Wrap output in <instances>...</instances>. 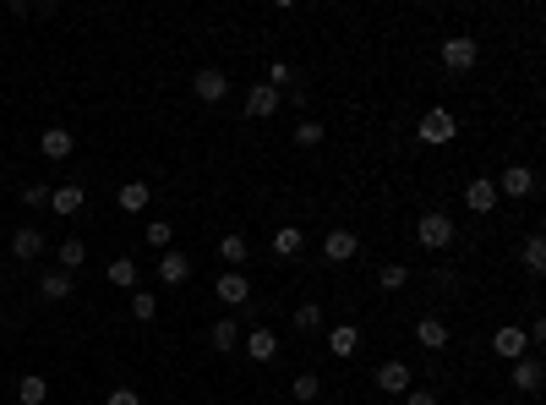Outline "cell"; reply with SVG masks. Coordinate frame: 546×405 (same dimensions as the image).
<instances>
[{
    "label": "cell",
    "instance_id": "cell-1",
    "mask_svg": "<svg viewBox=\"0 0 546 405\" xmlns=\"http://www.w3.org/2000/svg\"><path fill=\"white\" fill-rule=\"evenodd\" d=\"M415 241H421L427 253H442V246L454 241V220H448L442 208H427L421 220H415Z\"/></svg>",
    "mask_w": 546,
    "mask_h": 405
},
{
    "label": "cell",
    "instance_id": "cell-2",
    "mask_svg": "<svg viewBox=\"0 0 546 405\" xmlns=\"http://www.w3.org/2000/svg\"><path fill=\"white\" fill-rule=\"evenodd\" d=\"M415 137H421L427 148H448L459 137V121H454V110H427L421 115V127H415Z\"/></svg>",
    "mask_w": 546,
    "mask_h": 405
},
{
    "label": "cell",
    "instance_id": "cell-3",
    "mask_svg": "<svg viewBox=\"0 0 546 405\" xmlns=\"http://www.w3.org/2000/svg\"><path fill=\"white\" fill-rule=\"evenodd\" d=\"M437 55H442V66H448V72H470L475 60H481V44H475L470 34H454V39H442V50H437Z\"/></svg>",
    "mask_w": 546,
    "mask_h": 405
},
{
    "label": "cell",
    "instance_id": "cell-4",
    "mask_svg": "<svg viewBox=\"0 0 546 405\" xmlns=\"http://www.w3.org/2000/svg\"><path fill=\"white\" fill-rule=\"evenodd\" d=\"M191 93H197L203 105H224V99H230V77H224L219 66H203L197 77H191Z\"/></svg>",
    "mask_w": 546,
    "mask_h": 405
},
{
    "label": "cell",
    "instance_id": "cell-5",
    "mask_svg": "<svg viewBox=\"0 0 546 405\" xmlns=\"http://www.w3.org/2000/svg\"><path fill=\"white\" fill-rule=\"evenodd\" d=\"M492 186H497V198H530L535 192V170L530 165H508Z\"/></svg>",
    "mask_w": 546,
    "mask_h": 405
},
{
    "label": "cell",
    "instance_id": "cell-6",
    "mask_svg": "<svg viewBox=\"0 0 546 405\" xmlns=\"http://www.w3.org/2000/svg\"><path fill=\"white\" fill-rule=\"evenodd\" d=\"M213 296H219L224 307H246V301H251V279H246L241 269H224L219 285H213Z\"/></svg>",
    "mask_w": 546,
    "mask_h": 405
},
{
    "label": "cell",
    "instance_id": "cell-7",
    "mask_svg": "<svg viewBox=\"0 0 546 405\" xmlns=\"http://www.w3.org/2000/svg\"><path fill=\"white\" fill-rule=\"evenodd\" d=\"M279 105H284V93L268 88V82H257L246 93V121H268V115H279Z\"/></svg>",
    "mask_w": 546,
    "mask_h": 405
},
{
    "label": "cell",
    "instance_id": "cell-8",
    "mask_svg": "<svg viewBox=\"0 0 546 405\" xmlns=\"http://www.w3.org/2000/svg\"><path fill=\"white\" fill-rule=\"evenodd\" d=\"M497 203H503V198H497V186H492L487 175H470V181H465V208H470V214H492Z\"/></svg>",
    "mask_w": 546,
    "mask_h": 405
},
{
    "label": "cell",
    "instance_id": "cell-9",
    "mask_svg": "<svg viewBox=\"0 0 546 405\" xmlns=\"http://www.w3.org/2000/svg\"><path fill=\"white\" fill-rule=\"evenodd\" d=\"M39 153H44V160H72V153H77V132L44 127V132H39Z\"/></svg>",
    "mask_w": 546,
    "mask_h": 405
},
{
    "label": "cell",
    "instance_id": "cell-10",
    "mask_svg": "<svg viewBox=\"0 0 546 405\" xmlns=\"http://www.w3.org/2000/svg\"><path fill=\"white\" fill-rule=\"evenodd\" d=\"M492 351H497L503 362H519V356H530V339H525V329H513V323H503V329L492 334Z\"/></svg>",
    "mask_w": 546,
    "mask_h": 405
},
{
    "label": "cell",
    "instance_id": "cell-11",
    "mask_svg": "<svg viewBox=\"0 0 546 405\" xmlns=\"http://www.w3.org/2000/svg\"><path fill=\"white\" fill-rule=\"evenodd\" d=\"M356 253H361L356 230H328V236H323V258H328V263H350Z\"/></svg>",
    "mask_w": 546,
    "mask_h": 405
},
{
    "label": "cell",
    "instance_id": "cell-12",
    "mask_svg": "<svg viewBox=\"0 0 546 405\" xmlns=\"http://www.w3.org/2000/svg\"><path fill=\"white\" fill-rule=\"evenodd\" d=\"M356 351H361V329H356V323H334V329H328V356L350 362Z\"/></svg>",
    "mask_w": 546,
    "mask_h": 405
},
{
    "label": "cell",
    "instance_id": "cell-13",
    "mask_svg": "<svg viewBox=\"0 0 546 405\" xmlns=\"http://www.w3.org/2000/svg\"><path fill=\"white\" fill-rule=\"evenodd\" d=\"M415 346H421V351H442L448 346V323L432 318V313H421V318H415Z\"/></svg>",
    "mask_w": 546,
    "mask_h": 405
},
{
    "label": "cell",
    "instance_id": "cell-14",
    "mask_svg": "<svg viewBox=\"0 0 546 405\" xmlns=\"http://www.w3.org/2000/svg\"><path fill=\"white\" fill-rule=\"evenodd\" d=\"M541 384H546L541 356H519V362H513V389H519V394H535Z\"/></svg>",
    "mask_w": 546,
    "mask_h": 405
},
{
    "label": "cell",
    "instance_id": "cell-15",
    "mask_svg": "<svg viewBox=\"0 0 546 405\" xmlns=\"http://www.w3.org/2000/svg\"><path fill=\"white\" fill-rule=\"evenodd\" d=\"M39 253H44V230H39V225H22V230L12 236V258H17V263H34Z\"/></svg>",
    "mask_w": 546,
    "mask_h": 405
},
{
    "label": "cell",
    "instance_id": "cell-16",
    "mask_svg": "<svg viewBox=\"0 0 546 405\" xmlns=\"http://www.w3.org/2000/svg\"><path fill=\"white\" fill-rule=\"evenodd\" d=\"M246 356H251L257 367H268V362L279 356V334H273V329H251V334H246Z\"/></svg>",
    "mask_w": 546,
    "mask_h": 405
},
{
    "label": "cell",
    "instance_id": "cell-17",
    "mask_svg": "<svg viewBox=\"0 0 546 405\" xmlns=\"http://www.w3.org/2000/svg\"><path fill=\"white\" fill-rule=\"evenodd\" d=\"M372 384H377L382 394H404V389H410V367H404V362H382V367L372 372Z\"/></svg>",
    "mask_w": 546,
    "mask_h": 405
},
{
    "label": "cell",
    "instance_id": "cell-18",
    "mask_svg": "<svg viewBox=\"0 0 546 405\" xmlns=\"http://www.w3.org/2000/svg\"><path fill=\"white\" fill-rule=\"evenodd\" d=\"M158 279H165V285H186V279H191V258L175 253V246H170V253H158Z\"/></svg>",
    "mask_w": 546,
    "mask_h": 405
},
{
    "label": "cell",
    "instance_id": "cell-19",
    "mask_svg": "<svg viewBox=\"0 0 546 405\" xmlns=\"http://www.w3.org/2000/svg\"><path fill=\"white\" fill-rule=\"evenodd\" d=\"M82 198H88L82 186H77V181H66V186H55V192H50V208L60 214V220H72V214L82 208Z\"/></svg>",
    "mask_w": 546,
    "mask_h": 405
},
{
    "label": "cell",
    "instance_id": "cell-20",
    "mask_svg": "<svg viewBox=\"0 0 546 405\" xmlns=\"http://www.w3.org/2000/svg\"><path fill=\"white\" fill-rule=\"evenodd\" d=\"M39 296H44V301H66V296H72V274H66V269H44Z\"/></svg>",
    "mask_w": 546,
    "mask_h": 405
},
{
    "label": "cell",
    "instance_id": "cell-21",
    "mask_svg": "<svg viewBox=\"0 0 546 405\" xmlns=\"http://www.w3.org/2000/svg\"><path fill=\"white\" fill-rule=\"evenodd\" d=\"M301 246H306L301 225H279V230H273V253H279V258H301Z\"/></svg>",
    "mask_w": 546,
    "mask_h": 405
},
{
    "label": "cell",
    "instance_id": "cell-22",
    "mask_svg": "<svg viewBox=\"0 0 546 405\" xmlns=\"http://www.w3.org/2000/svg\"><path fill=\"white\" fill-rule=\"evenodd\" d=\"M104 279H110L115 291H137V263H132V258H115V263L104 269Z\"/></svg>",
    "mask_w": 546,
    "mask_h": 405
},
{
    "label": "cell",
    "instance_id": "cell-23",
    "mask_svg": "<svg viewBox=\"0 0 546 405\" xmlns=\"http://www.w3.org/2000/svg\"><path fill=\"white\" fill-rule=\"evenodd\" d=\"M208 339H213V351H235V346H241V323H235V318H219V323L208 329Z\"/></svg>",
    "mask_w": 546,
    "mask_h": 405
},
{
    "label": "cell",
    "instance_id": "cell-24",
    "mask_svg": "<svg viewBox=\"0 0 546 405\" xmlns=\"http://www.w3.org/2000/svg\"><path fill=\"white\" fill-rule=\"evenodd\" d=\"M17 400H22V405H44V400H50V384L39 378V372H27V378H17Z\"/></svg>",
    "mask_w": 546,
    "mask_h": 405
},
{
    "label": "cell",
    "instance_id": "cell-25",
    "mask_svg": "<svg viewBox=\"0 0 546 405\" xmlns=\"http://www.w3.org/2000/svg\"><path fill=\"white\" fill-rule=\"evenodd\" d=\"M148 198H153V192H148V181H126V186H120V208H126V214H142V208H148Z\"/></svg>",
    "mask_w": 546,
    "mask_h": 405
},
{
    "label": "cell",
    "instance_id": "cell-26",
    "mask_svg": "<svg viewBox=\"0 0 546 405\" xmlns=\"http://www.w3.org/2000/svg\"><path fill=\"white\" fill-rule=\"evenodd\" d=\"M219 258L230 263V269H241V263L251 258V241H246V236H224V241H219Z\"/></svg>",
    "mask_w": 546,
    "mask_h": 405
},
{
    "label": "cell",
    "instance_id": "cell-27",
    "mask_svg": "<svg viewBox=\"0 0 546 405\" xmlns=\"http://www.w3.org/2000/svg\"><path fill=\"white\" fill-rule=\"evenodd\" d=\"M404 285H410V269H404V263H382V269H377V291L394 296V291H404Z\"/></svg>",
    "mask_w": 546,
    "mask_h": 405
},
{
    "label": "cell",
    "instance_id": "cell-28",
    "mask_svg": "<svg viewBox=\"0 0 546 405\" xmlns=\"http://www.w3.org/2000/svg\"><path fill=\"white\" fill-rule=\"evenodd\" d=\"M88 263V246L77 241V236H66V241H60V269H66V274H77Z\"/></svg>",
    "mask_w": 546,
    "mask_h": 405
},
{
    "label": "cell",
    "instance_id": "cell-29",
    "mask_svg": "<svg viewBox=\"0 0 546 405\" xmlns=\"http://www.w3.org/2000/svg\"><path fill=\"white\" fill-rule=\"evenodd\" d=\"M148 246H153V253H170V241H175V225L170 220H148Z\"/></svg>",
    "mask_w": 546,
    "mask_h": 405
},
{
    "label": "cell",
    "instance_id": "cell-30",
    "mask_svg": "<svg viewBox=\"0 0 546 405\" xmlns=\"http://www.w3.org/2000/svg\"><path fill=\"white\" fill-rule=\"evenodd\" d=\"M323 137H328L323 121H296V143L301 148H323Z\"/></svg>",
    "mask_w": 546,
    "mask_h": 405
},
{
    "label": "cell",
    "instance_id": "cell-31",
    "mask_svg": "<svg viewBox=\"0 0 546 405\" xmlns=\"http://www.w3.org/2000/svg\"><path fill=\"white\" fill-rule=\"evenodd\" d=\"M296 329H301V334H317V329H323V307L301 301V307H296Z\"/></svg>",
    "mask_w": 546,
    "mask_h": 405
},
{
    "label": "cell",
    "instance_id": "cell-32",
    "mask_svg": "<svg viewBox=\"0 0 546 405\" xmlns=\"http://www.w3.org/2000/svg\"><path fill=\"white\" fill-rule=\"evenodd\" d=\"M153 313H158V296H153V291H132V318H137V323H153Z\"/></svg>",
    "mask_w": 546,
    "mask_h": 405
},
{
    "label": "cell",
    "instance_id": "cell-33",
    "mask_svg": "<svg viewBox=\"0 0 546 405\" xmlns=\"http://www.w3.org/2000/svg\"><path fill=\"white\" fill-rule=\"evenodd\" d=\"M519 258H525V269H530V274H546V241H541V236H530Z\"/></svg>",
    "mask_w": 546,
    "mask_h": 405
},
{
    "label": "cell",
    "instance_id": "cell-34",
    "mask_svg": "<svg viewBox=\"0 0 546 405\" xmlns=\"http://www.w3.org/2000/svg\"><path fill=\"white\" fill-rule=\"evenodd\" d=\"M290 394H296V405H311L317 394H323V384H317V372H301V378H296V389H290Z\"/></svg>",
    "mask_w": 546,
    "mask_h": 405
},
{
    "label": "cell",
    "instance_id": "cell-35",
    "mask_svg": "<svg viewBox=\"0 0 546 405\" xmlns=\"http://www.w3.org/2000/svg\"><path fill=\"white\" fill-rule=\"evenodd\" d=\"M290 82H296V72L284 66V60H273V66H268V88H279V93H290Z\"/></svg>",
    "mask_w": 546,
    "mask_h": 405
},
{
    "label": "cell",
    "instance_id": "cell-36",
    "mask_svg": "<svg viewBox=\"0 0 546 405\" xmlns=\"http://www.w3.org/2000/svg\"><path fill=\"white\" fill-rule=\"evenodd\" d=\"M22 203H27V208H44V203H50V186H44V181L22 186Z\"/></svg>",
    "mask_w": 546,
    "mask_h": 405
},
{
    "label": "cell",
    "instance_id": "cell-37",
    "mask_svg": "<svg viewBox=\"0 0 546 405\" xmlns=\"http://www.w3.org/2000/svg\"><path fill=\"white\" fill-rule=\"evenodd\" d=\"M104 405H142V394H137V389H110Z\"/></svg>",
    "mask_w": 546,
    "mask_h": 405
},
{
    "label": "cell",
    "instance_id": "cell-38",
    "mask_svg": "<svg viewBox=\"0 0 546 405\" xmlns=\"http://www.w3.org/2000/svg\"><path fill=\"white\" fill-rule=\"evenodd\" d=\"M404 405H437L432 389H404Z\"/></svg>",
    "mask_w": 546,
    "mask_h": 405
}]
</instances>
